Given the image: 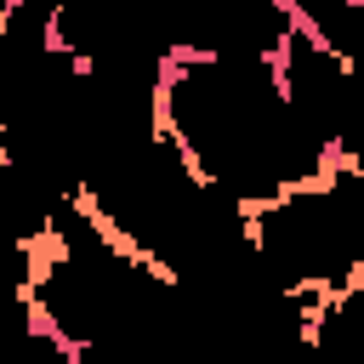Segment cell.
Returning <instances> with one entry per match:
<instances>
[{"instance_id": "1", "label": "cell", "mask_w": 364, "mask_h": 364, "mask_svg": "<svg viewBox=\"0 0 364 364\" xmlns=\"http://www.w3.org/2000/svg\"><path fill=\"white\" fill-rule=\"evenodd\" d=\"M154 119L182 148L188 171L245 210L313 182L336 159L330 142L296 114L262 51L171 46L154 68Z\"/></svg>"}, {"instance_id": "2", "label": "cell", "mask_w": 364, "mask_h": 364, "mask_svg": "<svg viewBox=\"0 0 364 364\" xmlns=\"http://www.w3.org/2000/svg\"><path fill=\"white\" fill-rule=\"evenodd\" d=\"M358 188H364V171L347 159H330L313 182H296V188L273 193L267 205H256L245 222L256 273L318 313V301L330 290L358 279V267H353Z\"/></svg>"}, {"instance_id": "3", "label": "cell", "mask_w": 364, "mask_h": 364, "mask_svg": "<svg viewBox=\"0 0 364 364\" xmlns=\"http://www.w3.org/2000/svg\"><path fill=\"white\" fill-rule=\"evenodd\" d=\"M353 267L364 273V188H358V210H353Z\"/></svg>"}]
</instances>
